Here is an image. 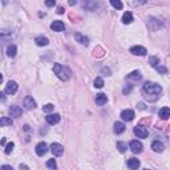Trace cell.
<instances>
[{
  "instance_id": "28",
  "label": "cell",
  "mask_w": 170,
  "mask_h": 170,
  "mask_svg": "<svg viewBox=\"0 0 170 170\" xmlns=\"http://www.w3.org/2000/svg\"><path fill=\"white\" fill-rule=\"evenodd\" d=\"M47 168H48V169H52V170H55L56 168H57V165H56V161H55V159H48V161H47Z\"/></svg>"
},
{
  "instance_id": "15",
  "label": "cell",
  "mask_w": 170,
  "mask_h": 170,
  "mask_svg": "<svg viewBox=\"0 0 170 170\" xmlns=\"http://www.w3.org/2000/svg\"><path fill=\"white\" fill-rule=\"evenodd\" d=\"M96 104L97 105H105L106 101H108V97H106V95L104 93H98V95H96Z\"/></svg>"
},
{
  "instance_id": "13",
  "label": "cell",
  "mask_w": 170,
  "mask_h": 170,
  "mask_svg": "<svg viewBox=\"0 0 170 170\" xmlns=\"http://www.w3.org/2000/svg\"><path fill=\"white\" fill-rule=\"evenodd\" d=\"M59 121H60V114H57V113L47 116V122L49 125H56V124H59Z\"/></svg>"
},
{
  "instance_id": "9",
  "label": "cell",
  "mask_w": 170,
  "mask_h": 170,
  "mask_svg": "<svg viewBox=\"0 0 170 170\" xmlns=\"http://www.w3.org/2000/svg\"><path fill=\"white\" fill-rule=\"evenodd\" d=\"M47 150H48V146H47L45 142H39V144L36 145V154L40 156V157L44 156L47 153Z\"/></svg>"
},
{
  "instance_id": "19",
  "label": "cell",
  "mask_w": 170,
  "mask_h": 170,
  "mask_svg": "<svg viewBox=\"0 0 170 170\" xmlns=\"http://www.w3.org/2000/svg\"><path fill=\"white\" fill-rule=\"evenodd\" d=\"M35 43H36V44H37L39 47H45V45L49 44V40L47 39V37H43V36H39V37L35 39Z\"/></svg>"
},
{
  "instance_id": "30",
  "label": "cell",
  "mask_w": 170,
  "mask_h": 170,
  "mask_svg": "<svg viewBox=\"0 0 170 170\" xmlns=\"http://www.w3.org/2000/svg\"><path fill=\"white\" fill-rule=\"evenodd\" d=\"M95 86L96 88H102V86H104V80L101 77H97L95 80Z\"/></svg>"
},
{
  "instance_id": "4",
  "label": "cell",
  "mask_w": 170,
  "mask_h": 170,
  "mask_svg": "<svg viewBox=\"0 0 170 170\" xmlns=\"http://www.w3.org/2000/svg\"><path fill=\"white\" fill-rule=\"evenodd\" d=\"M129 148H130V150L134 153V154H138V153L142 152V144L138 141V140H133V141L130 142V145H129Z\"/></svg>"
},
{
  "instance_id": "12",
  "label": "cell",
  "mask_w": 170,
  "mask_h": 170,
  "mask_svg": "<svg viewBox=\"0 0 170 170\" xmlns=\"http://www.w3.org/2000/svg\"><path fill=\"white\" fill-rule=\"evenodd\" d=\"M64 28H65L64 23L60 21V20H56V21H53L52 24H51V29H53V31H56V32L64 31Z\"/></svg>"
},
{
  "instance_id": "29",
  "label": "cell",
  "mask_w": 170,
  "mask_h": 170,
  "mask_svg": "<svg viewBox=\"0 0 170 170\" xmlns=\"http://www.w3.org/2000/svg\"><path fill=\"white\" fill-rule=\"evenodd\" d=\"M111 4L116 9H121L122 8V3L121 0H111Z\"/></svg>"
},
{
  "instance_id": "34",
  "label": "cell",
  "mask_w": 170,
  "mask_h": 170,
  "mask_svg": "<svg viewBox=\"0 0 170 170\" xmlns=\"http://www.w3.org/2000/svg\"><path fill=\"white\" fill-rule=\"evenodd\" d=\"M130 3L133 5H137V4H144V3H146V0H132Z\"/></svg>"
},
{
  "instance_id": "38",
  "label": "cell",
  "mask_w": 170,
  "mask_h": 170,
  "mask_svg": "<svg viewBox=\"0 0 170 170\" xmlns=\"http://www.w3.org/2000/svg\"><path fill=\"white\" fill-rule=\"evenodd\" d=\"M2 169H3V170H12V168H11V166H7V165L2 166Z\"/></svg>"
},
{
  "instance_id": "40",
  "label": "cell",
  "mask_w": 170,
  "mask_h": 170,
  "mask_svg": "<svg viewBox=\"0 0 170 170\" xmlns=\"http://www.w3.org/2000/svg\"><path fill=\"white\" fill-rule=\"evenodd\" d=\"M64 12V8H61V7H60V8L57 9V13H63Z\"/></svg>"
},
{
  "instance_id": "11",
  "label": "cell",
  "mask_w": 170,
  "mask_h": 170,
  "mask_svg": "<svg viewBox=\"0 0 170 170\" xmlns=\"http://www.w3.org/2000/svg\"><path fill=\"white\" fill-rule=\"evenodd\" d=\"M9 114H11V117H21V114H23V111H21V108L20 106H16V105H13L9 108Z\"/></svg>"
},
{
  "instance_id": "3",
  "label": "cell",
  "mask_w": 170,
  "mask_h": 170,
  "mask_svg": "<svg viewBox=\"0 0 170 170\" xmlns=\"http://www.w3.org/2000/svg\"><path fill=\"white\" fill-rule=\"evenodd\" d=\"M51 152L53 156H56V157H60V156H63V153H64V146L57 144V142H53L51 145Z\"/></svg>"
},
{
  "instance_id": "18",
  "label": "cell",
  "mask_w": 170,
  "mask_h": 170,
  "mask_svg": "<svg viewBox=\"0 0 170 170\" xmlns=\"http://www.w3.org/2000/svg\"><path fill=\"white\" fill-rule=\"evenodd\" d=\"M128 168L132 169V170L138 169V168H140V161H138L137 158H130V159H128Z\"/></svg>"
},
{
  "instance_id": "32",
  "label": "cell",
  "mask_w": 170,
  "mask_h": 170,
  "mask_svg": "<svg viewBox=\"0 0 170 170\" xmlns=\"http://www.w3.org/2000/svg\"><path fill=\"white\" fill-rule=\"evenodd\" d=\"M156 69H157L159 73H162V75H165V73L168 72V69H166L165 66H162V65H157V66H156Z\"/></svg>"
},
{
  "instance_id": "2",
  "label": "cell",
  "mask_w": 170,
  "mask_h": 170,
  "mask_svg": "<svg viewBox=\"0 0 170 170\" xmlns=\"http://www.w3.org/2000/svg\"><path fill=\"white\" fill-rule=\"evenodd\" d=\"M53 72H55V75L57 76L60 80H63V81L69 80V77H71V75H72L71 69H69L68 66H64V65L59 64V63H56V64L53 65Z\"/></svg>"
},
{
  "instance_id": "24",
  "label": "cell",
  "mask_w": 170,
  "mask_h": 170,
  "mask_svg": "<svg viewBox=\"0 0 170 170\" xmlns=\"http://www.w3.org/2000/svg\"><path fill=\"white\" fill-rule=\"evenodd\" d=\"M141 77H142V75L138 71H133L132 73H129V75H128L129 80H141Z\"/></svg>"
},
{
  "instance_id": "36",
  "label": "cell",
  "mask_w": 170,
  "mask_h": 170,
  "mask_svg": "<svg viewBox=\"0 0 170 170\" xmlns=\"http://www.w3.org/2000/svg\"><path fill=\"white\" fill-rule=\"evenodd\" d=\"M68 3H69V5H76L77 4V0H68Z\"/></svg>"
},
{
  "instance_id": "20",
  "label": "cell",
  "mask_w": 170,
  "mask_h": 170,
  "mask_svg": "<svg viewBox=\"0 0 170 170\" xmlns=\"http://www.w3.org/2000/svg\"><path fill=\"white\" fill-rule=\"evenodd\" d=\"M158 116L161 117L162 120H168L170 117V108H162L161 111H159Z\"/></svg>"
},
{
  "instance_id": "41",
  "label": "cell",
  "mask_w": 170,
  "mask_h": 170,
  "mask_svg": "<svg viewBox=\"0 0 170 170\" xmlns=\"http://www.w3.org/2000/svg\"><path fill=\"white\" fill-rule=\"evenodd\" d=\"M0 96H2V101H4V100H5V97H4V93H2Z\"/></svg>"
},
{
  "instance_id": "35",
  "label": "cell",
  "mask_w": 170,
  "mask_h": 170,
  "mask_svg": "<svg viewBox=\"0 0 170 170\" xmlns=\"http://www.w3.org/2000/svg\"><path fill=\"white\" fill-rule=\"evenodd\" d=\"M56 4V0H45V5L47 7H53Z\"/></svg>"
},
{
  "instance_id": "37",
  "label": "cell",
  "mask_w": 170,
  "mask_h": 170,
  "mask_svg": "<svg viewBox=\"0 0 170 170\" xmlns=\"http://www.w3.org/2000/svg\"><path fill=\"white\" fill-rule=\"evenodd\" d=\"M132 91V86H126V88L124 89V93H125V95H126V93H129V92H130Z\"/></svg>"
},
{
  "instance_id": "31",
  "label": "cell",
  "mask_w": 170,
  "mask_h": 170,
  "mask_svg": "<svg viewBox=\"0 0 170 170\" xmlns=\"http://www.w3.org/2000/svg\"><path fill=\"white\" fill-rule=\"evenodd\" d=\"M53 108H55V106H53V104H47V105L43 106V111H44L45 113H49V112L53 111Z\"/></svg>"
},
{
  "instance_id": "14",
  "label": "cell",
  "mask_w": 170,
  "mask_h": 170,
  "mask_svg": "<svg viewBox=\"0 0 170 170\" xmlns=\"http://www.w3.org/2000/svg\"><path fill=\"white\" fill-rule=\"evenodd\" d=\"M84 8L88 9V11H93V9L97 7V2L96 0H84Z\"/></svg>"
},
{
  "instance_id": "17",
  "label": "cell",
  "mask_w": 170,
  "mask_h": 170,
  "mask_svg": "<svg viewBox=\"0 0 170 170\" xmlns=\"http://www.w3.org/2000/svg\"><path fill=\"white\" fill-rule=\"evenodd\" d=\"M152 149L156 153H162V152H164V144H162V142H159V141H154L152 144Z\"/></svg>"
},
{
  "instance_id": "42",
  "label": "cell",
  "mask_w": 170,
  "mask_h": 170,
  "mask_svg": "<svg viewBox=\"0 0 170 170\" xmlns=\"http://www.w3.org/2000/svg\"><path fill=\"white\" fill-rule=\"evenodd\" d=\"M7 2H8V0H3V4H7Z\"/></svg>"
},
{
  "instance_id": "27",
  "label": "cell",
  "mask_w": 170,
  "mask_h": 170,
  "mask_svg": "<svg viewBox=\"0 0 170 170\" xmlns=\"http://www.w3.org/2000/svg\"><path fill=\"white\" fill-rule=\"evenodd\" d=\"M117 149H118V152L125 153L126 149H128V145H126L125 142H117Z\"/></svg>"
},
{
  "instance_id": "7",
  "label": "cell",
  "mask_w": 170,
  "mask_h": 170,
  "mask_svg": "<svg viewBox=\"0 0 170 170\" xmlns=\"http://www.w3.org/2000/svg\"><path fill=\"white\" fill-rule=\"evenodd\" d=\"M130 53H133V55H136V56H145L146 53H148V51H146V48H144V47L136 45V47H132L130 48Z\"/></svg>"
},
{
  "instance_id": "25",
  "label": "cell",
  "mask_w": 170,
  "mask_h": 170,
  "mask_svg": "<svg viewBox=\"0 0 170 170\" xmlns=\"http://www.w3.org/2000/svg\"><path fill=\"white\" fill-rule=\"evenodd\" d=\"M0 125L2 126H7V125L11 126L12 125V120L9 117H2V120H0Z\"/></svg>"
},
{
  "instance_id": "22",
  "label": "cell",
  "mask_w": 170,
  "mask_h": 170,
  "mask_svg": "<svg viewBox=\"0 0 170 170\" xmlns=\"http://www.w3.org/2000/svg\"><path fill=\"white\" fill-rule=\"evenodd\" d=\"M7 55H8V57H15L16 56V45L15 44L8 45V48H7Z\"/></svg>"
},
{
  "instance_id": "10",
  "label": "cell",
  "mask_w": 170,
  "mask_h": 170,
  "mask_svg": "<svg viewBox=\"0 0 170 170\" xmlns=\"http://www.w3.org/2000/svg\"><path fill=\"white\" fill-rule=\"evenodd\" d=\"M121 118L124 121H132L134 118V112L132 109H126V111H122L121 112Z\"/></svg>"
},
{
  "instance_id": "23",
  "label": "cell",
  "mask_w": 170,
  "mask_h": 170,
  "mask_svg": "<svg viewBox=\"0 0 170 170\" xmlns=\"http://www.w3.org/2000/svg\"><path fill=\"white\" fill-rule=\"evenodd\" d=\"M132 21H133L132 12H125L124 16H122V23H124V24H129V23H132Z\"/></svg>"
},
{
  "instance_id": "5",
  "label": "cell",
  "mask_w": 170,
  "mask_h": 170,
  "mask_svg": "<svg viewBox=\"0 0 170 170\" xmlns=\"http://www.w3.org/2000/svg\"><path fill=\"white\" fill-rule=\"evenodd\" d=\"M18 88H19L18 82L8 81L7 82V85H5V93H8V95H15V93L18 92Z\"/></svg>"
},
{
  "instance_id": "21",
  "label": "cell",
  "mask_w": 170,
  "mask_h": 170,
  "mask_svg": "<svg viewBox=\"0 0 170 170\" xmlns=\"http://www.w3.org/2000/svg\"><path fill=\"white\" fill-rule=\"evenodd\" d=\"M125 132V124L124 122H116L114 124V133L117 134H121V133Z\"/></svg>"
},
{
  "instance_id": "6",
  "label": "cell",
  "mask_w": 170,
  "mask_h": 170,
  "mask_svg": "<svg viewBox=\"0 0 170 170\" xmlns=\"http://www.w3.org/2000/svg\"><path fill=\"white\" fill-rule=\"evenodd\" d=\"M134 134L137 136L138 138H146L148 137V134H149V132H148V129L144 128V126H136L134 128Z\"/></svg>"
},
{
  "instance_id": "1",
  "label": "cell",
  "mask_w": 170,
  "mask_h": 170,
  "mask_svg": "<svg viewBox=\"0 0 170 170\" xmlns=\"http://www.w3.org/2000/svg\"><path fill=\"white\" fill-rule=\"evenodd\" d=\"M142 92H144L145 97L149 100V101H156L158 98V96L161 95L162 92V86L156 84V82H145L144 86H142Z\"/></svg>"
},
{
  "instance_id": "33",
  "label": "cell",
  "mask_w": 170,
  "mask_h": 170,
  "mask_svg": "<svg viewBox=\"0 0 170 170\" xmlns=\"http://www.w3.org/2000/svg\"><path fill=\"white\" fill-rule=\"evenodd\" d=\"M13 146H15V145H13V142H9V144H8V145L5 146V153H7V154H9V153L12 152Z\"/></svg>"
},
{
  "instance_id": "39",
  "label": "cell",
  "mask_w": 170,
  "mask_h": 170,
  "mask_svg": "<svg viewBox=\"0 0 170 170\" xmlns=\"http://www.w3.org/2000/svg\"><path fill=\"white\" fill-rule=\"evenodd\" d=\"M19 168H20V169H27V170H28V169H29V168H28V166H25V165H20V166H19Z\"/></svg>"
},
{
  "instance_id": "8",
  "label": "cell",
  "mask_w": 170,
  "mask_h": 170,
  "mask_svg": "<svg viewBox=\"0 0 170 170\" xmlns=\"http://www.w3.org/2000/svg\"><path fill=\"white\" fill-rule=\"evenodd\" d=\"M23 104H24V108L28 109V111L36 108V101L31 97V96H27V97L24 98V102H23Z\"/></svg>"
},
{
  "instance_id": "16",
  "label": "cell",
  "mask_w": 170,
  "mask_h": 170,
  "mask_svg": "<svg viewBox=\"0 0 170 170\" xmlns=\"http://www.w3.org/2000/svg\"><path fill=\"white\" fill-rule=\"evenodd\" d=\"M75 39L77 40V43H80V44H82V45H88L89 44V39L85 37V36L81 35V33H76Z\"/></svg>"
},
{
  "instance_id": "26",
  "label": "cell",
  "mask_w": 170,
  "mask_h": 170,
  "mask_svg": "<svg viewBox=\"0 0 170 170\" xmlns=\"http://www.w3.org/2000/svg\"><path fill=\"white\" fill-rule=\"evenodd\" d=\"M149 64H150L153 68H156L157 65H159V60L157 57H154V56H152V57H149Z\"/></svg>"
}]
</instances>
